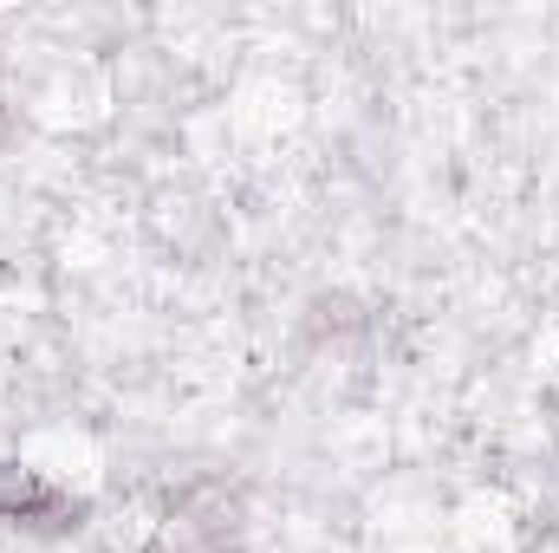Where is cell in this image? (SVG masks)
Listing matches in <instances>:
<instances>
[{"instance_id":"3","label":"cell","mask_w":559,"mask_h":553,"mask_svg":"<svg viewBox=\"0 0 559 553\" xmlns=\"http://www.w3.org/2000/svg\"><path fill=\"white\" fill-rule=\"evenodd\" d=\"M352 332H365V306L352 293H319L306 306V339L312 345H332V339H352Z\"/></svg>"},{"instance_id":"4","label":"cell","mask_w":559,"mask_h":553,"mask_svg":"<svg viewBox=\"0 0 559 553\" xmlns=\"http://www.w3.org/2000/svg\"><path fill=\"white\" fill-rule=\"evenodd\" d=\"M7 138H13V105H7V92H0V150H7Z\"/></svg>"},{"instance_id":"2","label":"cell","mask_w":559,"mask_h":553,"mask_svg":"<svg viewBox=\"0 0 559 553\" xmlns=\"http://www.w3.org/2000/svg\"><path fill=\"white\" fill-rule=\"evenodd\" d=\"M85 515H92L85 495L46 482V475L26 469V462H0V528L39 534V541H66V534L85 528Z\"/></svg>"},{"instance_id":"1","label":"cell","mask_w":559,"mask_h":553,"mask_svg":"<svg viewBox=\"0 0 559 553\" xmlns=\"http://www.w3.org/2000/svg\"><path fill=\"white\" fill-rule=\"evenodd\" d=\"M163 553H248V502L228 482H195L169 502Z\"/></svg>"}]
</instances>
